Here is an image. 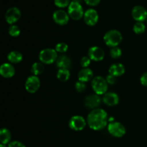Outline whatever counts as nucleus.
<instances>
[{
  "mask_svg": "<svg viewBox=\"0 0 147 147\" xmlns=\"http://www.w3.org/2000/svg\"><path fill=\"white\" fill-rule=\"evenodd\" d=\"M9 34L11 37H16L20 34V30L18 26L17 25H11L9 28Z\"/></svg>",
  "mask_w": 147,
  "mask_h": 147,
  "instance_id": "nucleus-26",
  "label": "nucleus"
},
{
  "mask_svg": "<svg viewBox=\"0 0 147 147\" xmlns=\"http://www.w3.org/2000/svg\"><path fill=\"white\" fill-rule=\"evenodd\" d=\"M7 147H26L24 144L22 142H18V141H14L11 142L9 144L8 146Z\"/></svg>",
  "mask_w": 147,
  "mask_h": 147,
  "instance_id": "nucleus-31",
  "label": "nucleus"
},
{
  "mask_svg": "<svg viewBox=\"0 0 147 147\" xmlns=\"http://www.w3.org/2000/svg\"><path fill=\"white\" fill-rule=\"evenodd\" d=\"M108 131L111 136L114 137L121 138L126 134V128L122 123L113 121L108 125Z\"/></svg>",
  "mask_w": 147,
  "mask_h": 147,
  "instance_id": "nucleus-6",
  "label": "nucleus"
},
{
  "mask_svg": "<svg viewBox=\"0 0 147 147\" xmlns=\"http://www.w3.org/2000/svg\"><path fill=\"white\" fill-rule=\"evenodd\" d=\"M106 80V81H107L108 84H110V85H114L116 82V77L113 76H112V75H110V74H109V76H107Z\"/></svg>",
  "mask_w": 147,
  "mask_h": 147,
  "instance_id": "nucleus-32",
  "label": "nucleus"
},
{
  "mask_svg": "<svg viewBox=\"0 0 147 147\" xmlns=\"http://www.w3.org/2000/svg\"><path fill=\"white\" fill-rule=\"evenodd\" d=\"M40 62L44 64L50 65L57 61V53L55 49L46 48L41 50L39 54Z\"/></svg>",
  "mask_w": 147,
  "mask_h": 147,
  "instance_id": "nucleus-3",
  "label": "nucleus"
},
{
  "mask_svg": "<svg viewBox=\"0 0 147 147\" xmlns=\"http://www.w3.org/2000/svg\"><path fill=\"white\" fill-rule=\"evenodd\" d=\"M109 74L115 76V77H119L124 74L125 67L121 63H116L111 65L109 67Z\"/></svg>",
  "mask_w": 147,
  "mask_h": 147,
  "instance_id": "nucleus-18",
  "label": "nucleus"
},
{
  "mask_svg": "<svg viewBox=\"0 0 147 147\" xmlns=\"http://www.w3.org/2000/svg\"><path fill=\"white\" fill-rule=\"evenodd\" d=\"M56 65L59 69H69L72 67V61L67 56L60 55L57 57Z\"/></svg>",
  "mask_w": 147,
  "mask_h": 147,
  "instance_id": "nucleus-17",
  "label": "nucleus"
},
{
  "mask_svg": "<svg viewBox=\"0 0 147 147\" xmlns=\"http://www.w3.org/2000/svg\"><path fill=\"white\" fill-rule=\"evenodd\" d=\"M40 87V80L37 76H32L27 79L25 83V89L30 93H34Z\"/></svg>",
  "mask_w": 147,
  "mask_h": 147,
  "instance_id": "nucleus-8",
  "label": "nucleus"
},
{
  "mask_svg": "<svg viewBox=\"0 0 147 147\" xmlns=\"http://www.w3.org/2000/svg\"><path fill=\"white\" fill-rule=\"evenodd\" d=\"M45 67L42 63H33L31 67V72L33 76H37L41 75L44 72Z\"/></svg>",
  "mask_w": 147,
  "mask_h": 147,
  "instance_id": "nucleus-22",
  "label": "nucleus"
},
{
  "mask_svg": "<svg viewBox=\"0 0 147 147\" xmlns=\"http://www.w3.org/2000/svg\"><path fill=\"white\" fill-rule=\"evenodd\" d=\"M11 139V134L9 130L7 129H1L0 130V141L1 144H7L10 143Z\"/></svg>",
  "mask_w": 147,
  "mask_h": 147,
  "instance_id": "nucleus-20",
  "label": "nucleus"
},
{
  "mask_svg": "<svg viewBox=\"0 0 147 147\" xmlns=\"http://www.w3.org/2000/svg\"><path fill=\"white\" fill-rule=\"evenodd\" d=\"M86 126V121L83 116H74L69 121V126L70 129L76 131H82Z\"/></svg>",
  "mask_w": 147,
  "mask_h": 147,
  "instance_id": "nucleus-7",
  "label": "nucleus"
},
{
  "mask_svg": "<svg viewBox=\"0 0 147 147\" xmlns=\"http://www.w3.org/2000/svg\"><path fill=\"white\" fill-rule=\"evenodd\" d=\"M90 58L88 57H82V59L80 60V65L83 67V68H86V67H88L89 65L90 64Z\"/></svg>",
  "mask_w": 147,
  "mask_h": 147,
  "instance_id": "nucleus-30",
  "label": "nucleus"
},
{
  "mask_svg": "<svg viewBox=\"0 0 147 147\" xmlns=\"http://www.w3.org/2000/svg\"><path fill=\"white\" fill-rule=\"evenodd\" d=\"M85 22L89 26H94L98 21V14L93 9H89L84 13Z\"/></svg>",
  "mask_w": 147,
  "mask_h": 147,
  "instance_id": "nucleus-10",
  "label": "nucleus"
},
{
  "mask_svg": "<svg viewBox=\"0 0 147 147\" xmlns=\"http://www.w3.org/2000/svg\"><path fill=\"white\" fill-rule=\"evenodd\" d=\"M85 2L89 6H92V7H94V6L98 5V4L100 3V0H84Z\"/></svg>",
  "mask_w": 147,
  "mask_h": 147,
  "instance_id": "nucleus-33",
  "label": "nucleus"
},
{
  "mask_svg": "<svg viewBox=\"0 0 147 147\" xmlns=\"http://www.w3.org/2000/svg\"><path fill=\"white\" fill-rule=\"evenodd\" d=\"M53 17L55 22L60 25H65L67 24L69 21V14L62 9L56 10L53 13Z\"/></svg>",
  "mask_w": 147,
  "mask_h": 147,
  "instance_id": "nucleus-11",
  "label": "nucleus"
},
{
  "mask_svg": "<svg viewBox=\"0 0 147 147\" xmlns=\"http://www.w3.org/2000/svg\"><path fill=\"white\" fill-rule=\"evenodd\" d=\"M122 39L123 37L121 33L116 30L107 32L103 37V40L106 45L111 47H118V45L121 42Z\"/></svg>",
  "mask_w": 147,
  "mask_h": 147,
  "instance_id": "nucleus-2",
  "label": "nucleus"
},
{
  "mask_svg": "<svg viewBox=\"0 0 147 147\" xmlns=\"http://www.w3.org/2000/svg\"><path fill=\"white\" fill-rule=\"evenodd\" d=\"M21 17V11L17 7H11L7 11L5 20L9 24H13L17 22Z\"/></svg>",
  "mask_w": 147,
  "mask_h": 147,
  "instance_id": "nucleus-9",
  "label": "nucleus"
},
{
  "mask_svg": "<svg viewBox=\"0 0 147 147\" xmlns=\"http://www.w3.org/2000/svg\"><path fill=\"white\" fill-rule=\"evenodd\" d=\"M108 83L101 76H96L92 80L91 86L93 91L97 95L106 94L108 90Z\"/></svg>",
  "mask_w": 147,
  "mask_h": 147,
  "instance_id": "nucleus-4",
  "label": "nucleus"
},
{
  "mask_svg": "<svg viewBox=\"0 0 147 147\" xmlns=\"http://www.w3.org/2000/svg\"><path fill=\"white\" fill-rule=\"evenodd\" d=\"M68 49V46L66 43L65 42H60L58 44L56 45L55 46V50L57 51V53H66Z\"/></svg>",
  "mask_w": 147,
  "mask_h": 147,
  "instance_id": "nucleus-27",
  "label": "nucleus"
},
{
  "mask_svg": "<svg viewBox=\"0 0 147 147\" xmlns=\"http://www.w3.org/2000/svg\"><path fill=\"white\" fill-rule=\"evenodd\" d=\"M93 76V72L91 69L90 68H83L79 71L78 77L79 81L83 82V83H86L88 82L92 79Z\"/></svg>",
  "mask_w": 147,
  "mask_h": 147,
  "instance_id": "nucleus-19",
  "label": "nucleus"
},
{
  "mask_svg": "<svg viewBox=\"0 0 147 147\" xmlns=\"http://www.w3.org/2000/svg\"><path fill=\"white\" fill-rule=\"evenodd\" d=\"M83 7L81 4L71 1L68 7V14L73 20H79L84 16Z\"/></svg>",
  "mask_w": 147,
  "mask_h": 147,
  "instance_id": "nucleus-5",
  "label": "nucleus"
},
{
  "mask_svg": "<svg viewBox=\"0 0 147 147\" xmlns=\"http://www.w3.org/2000/svg\"><path fill=\"white\" fill-rule=\"evenodd\" d=\"M108 114L106 111L101 109H96L90 112L87 118L88 125L95 131L104 129L108 124Z\"/></svg>",
  "mask_w": 147,
  "mask_h": 147,
  "instance_id": "nucleus-1",
  "label": "nucleus"
},
{
  "mask_svg": "<svg viewBox=\"0 0 147 147\" xmlns=\"http://www.w3.org/2000/svg\"><path fill=\"white\" fill-rule=\"evenodd\" d=\"M7 59L11 63H19L22 60L23 56L18 51H11L7 55Z\"/></svg>",
  "mask_w": 147,
  "mask_h": 147,
  "instance_id": "nucleus-21",
  "label": "nucleus"
},
{
  "mask_svg": "<svg viewBox=\"0 0 147 147\" xmlns=\"http://www.w3.org/2000/svg\"><path fill=\"white\" fill-rule=\"evenodd\" d=\"M72 1H75V2H78L79 4H81L82 0H72Z\"/></svg>",
  "mask_w": 147,
  "mask_h": 147,
  "instance_id": "nucleus-35",
  "label": "nucleus"
},
{
  "mask_svg": "<svg viewBox=\"0 0 147 147\" xmlns=\"http://www.w3.org/2000/svg\"><path fill=\"white\" fill-rule=\"evenodd\" d=\"M75 88H76V90H77L78 92L82 93V92H83L86 89V83H83V82L81 81L76 82V85H75Z\"/></svg>",
  "mask_w": 147,
  "mask_h": 147,
  "instance_id": "nucleus-29",
  "label": "nucleus"
},
{
  "mask_svg": "<svg viewBox=\"0 0 147 147\" xmlns=\"http://www.w3.org/2000/svg\"><path fill=\"white\" fill-rule=\"evenodd\" d=\"M140 81L142 86H147V72L142 75L140 78Z\"/></svg>",
  "mask_w": 147,
  "mask_h": 147,
  "instance_id": "nucleus-34",
  "label": "nucleus"
},
{
  "mask_svg": "<svg viewBox=\"0 0 147 147\" xmlns=\"http://www.w3.org/2000/svg\"><path fill=\"white\" fill-rule=\"evenodd\" d=\"M104 51L100 47L93 46L89 49L88 57H90V60H94V61H101L104 58Z\"/></svg>",
  "mask_w": 147,
  "mask_h": 147,
  "instance_id": "nucleus-13",
  "label": "nucleus"
},
{
  "mask_svg": "<svg viewBox=\"0 0 147 147\" xmlns=\"http://www.w3.org/2000/svg\"><path fill=\"white\" fill-rule=\"evenodd\" d=\"M70 0H55V4L60 8H64L70 5Z\"/></svg>",
  "mask_w": 147,
  "mask_h": 147,
  "instance_id": "nucleus-28",
  "label": "nucleus"
},
{
  "mask_svg": "<svg viewBox=\"0 0 147 147\" xmlns=\"http://www.w3.org/2000/svg\"><path fill=\"white\" fill-rule=\"evenodd\" d=\"M70 76V70L67 69H59L57 73V78L62 82H65L69 80Z\"/></svg>",
  "mask_w": 147,
  "mask_h": 147,
  "instance_id": "nucleus-23",
  "label": "nucleus"
},
{
  "mask_svg": "<svg viewBox=\"0 0 147 147\" xmlns=\"http://www.w3.org/2000/svg\"><path fill=\"white\" fill-rule=\"evenodd\" d=\"M101 103V99H100L99 95L97 94H92L86 96L85 98V105L86 107L89 109H96V108L98 107Z\"/></svg>",
  "mask_w": 147,
  "mask_h": 147,
  "instance_id": "nucleus-14",
  "label": "nucleus"
},
{
  "mask_svg": "<svg viewBox=\"0 0 147 147\" xmlns=\"http://www.w3.org/2000/svg\"><path fill=\"white\" fill-rule=\"evenodd\" d=\"M134 32L136 34H142L145 32L146 30V27H145L144 24L143 22H137L134 24L133 27Z\"/></svg>",
  "mask_w": 147,
  "mask_h": 147,
  "instance_id": "nucleus-24",
  "label": "nucleus"
},
{
  "mask_svg": "<svg viewBox=\"0 0 147 147\" xmlns=\"http://www.w3.org/2000/svg\"><path fill=\"white\" fill-rule=\"evenodd\" d=\"M103 101L106 105L109 106H114L119 103V97L116 93L109 92L104 94L103 97Z\"/></svg>",
  "mask_w": 147,
  "mask_h": 147,
  "instance_id": "nucleus-16",
  "label": "nucleus"
},
{
  "mask_svg": "<svg viewBox=\"0 0 147 147\" xmlns=\"http://www.w3.org/2000/svg\"><path fill=\"white\" fill-rule=\"evenodd\" d=\"M132 17L136 22L144 21L147 19V11L142 6H136L132 9Z\"/></svg>",
  "mask_w": 147,
  "mask_h": 147,
  "instance_id": "nucleus-12",
  "label": "nucleus"
},
{
  "mask_svg": "<svg viewBox=\"0 0 147 147\" xmlns=\"http://www.w3.org/2000/svg\"><path fill=\"white\" fill-rule=\"evenodd\" d=\"M0 147H7V146H6V144H0Z\"/></svg>",
  "mask_w": 147,
  "mask_h": 147,
  "instance_id": "nucleus-36",
  "label": "nucleus"
},
{
  "mask_svg": "<svg viewBox=\"0 0 147 147\" xmlns=\"http://www.w3.org/2000/svg\"><path fill=\"white\" fill-rule=\"evenodd\" d=\"M0 74L5 78H10L15 74V69L10 63H4L0 67Z\"/></svg>",
  "mask_w": 147,
  "mask_h": 147,
  "instance_id": "nucleus-15",
  "label": "nucleus"
},
{
  "mask_svg": "<svg viewBox=\"0 0 147 147\" xmlns=\"http://www.w3.org/2000/svg\"><path fill=\"white\" fill-rule=\"evenodd\" d=\"M122 51L121 49L119 48V47H111L110 50V55L112 58L113 59H118L121 56Z\"/></svg>",
  "mask_w": 147,
  "mask_h": 147,
  "instance_id": "nucleus-25",
  "label": "nucleus"
}]
</instances>
